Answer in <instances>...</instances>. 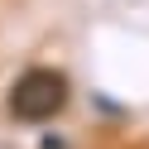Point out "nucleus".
<instances>
[{"instance_id":"f257e3e1","label":"nucleus","mask_w":149,"mask_h":149,"mask_svg":"<svg viewBox=\"0 0 149 149\" xmlns=\"http://www.w3.org/2000/svg\"><path fill=\"white\" fill-rule=\"evenodd\" d=\"M68 106V77L53 68H29L10 87V116L24 125H43Z\"/></svg>"}]
</instances>
